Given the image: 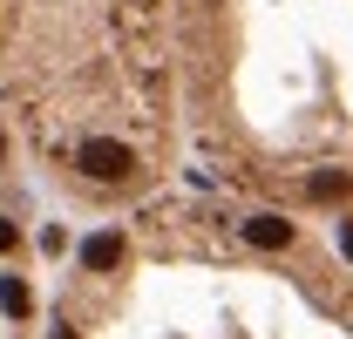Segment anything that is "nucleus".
I'll return each mask as SVG.
<instances>
[{"label":"nucleus","mask_w":353,"mask_h":339,"mask_svg":"<svg viewBox=\"0 0 353 339\" xmlns=\"http://www.w3.org/2000/svg\"><path fill=\"white\" fill-rule=\"evenodd\" d=\"M75 163H82L88 183H116V176H130V150L116 136H88L82 150H75Z\"/></svg>","instance_id":"obj_1"},{"label":"nucleus","mask_w":353,"mask_h":339,"mask_svg":"<svg viewBox=\"0 0 353 339\" xmlns=\"http://www.w3.org/2000/svg\"><path fill=\"white\" fill-rule=\"evenodd\" d=\"M245 238H252L259 251H285V245H292V224L272 217V211H259V217H245Z\"/></svg>","instance_id":"obj_2"},{"label":"nucleus","mask_w":353,"mask_h":339,"mask_svg":"<svg viewBox=\"0 0 353 339\" xmlns=\"http://www.w3.org/2000/svg\"><path fill=\"white\" fill-rule=\"evenodd\" d=\"M82 265L88 271H116V265H123V238H116V231H95L82 245Z\"/></svg>","instance_id":"obj_3"},{"label":"nucleus","mask_w":353,"mask_h":339,"mask_svg":"<svg viewBox=\"0 0 353 339\" xmlns=\"http://www.w3.org/2000/svg\"><path fill=\"white\" fill-rule=\"evenodd\" d=\"M0 305H7L14 319H28V312H34V292H28L21 278H0Z\"/></svg>","instance_id":"obj_4"},{"label":"nucleus","mask_w":353,"mask_h":339,"mask_svg":"<svg viewBox=\"0 0 353 339\" xmlns=\"http://www.w3.org/2000/svg\"><path fill=\"white\" fill-rule=\"evenodd\" d=\"M306 190H312V197H319V204H326V197H347L353 183H347V170H319V176H312Z\"/></svg>","instance_id":"obj_5"},{"label":"nucleus","mask_w":353,"mask_h":339,"mask_svg":"<svg viewBox=\"0 0 353 339\" xmlns=\"http://www.w3.org/2000/svg\"><path fill=\"white\" fill-rule=\"evenodd\" d=\"M0 251H14V224L7 217H0Z\"/></svg>","instance_id":"obj_6"},{"label":"nucleus","mask_w":353,"mask_h":339,"mask_svg":"<svg viewBox=\"0 0 353 339\" xmlns=\"http://www.w3.org/2000/svg\"><path fill=\"white\" fill-rule=\"evenodd\" d=\"M340 251H347V258H353V224H347V231H340Z\"/></svg>","instance_id":"obj_7"}]
</instances>
